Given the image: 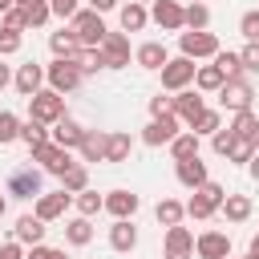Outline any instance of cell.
<instances>
[{"label": "cell", "mask_w": 259, "mask_h": 259, "mask_svg": "<svg viewBox=\"0 0 259 259\" xmlns=\"http://www.w3.org/2000/svg\"><path fill=\"white\" fill-rule=\"evenodd\" d=\"M190 130H194L198 138H210L214 130H223V113H219V109H202V117H198Z\"/></svg>", "instance_id": "cell-39"}, {"label": "cell", "mask_w": 259, "mask_h": 259, "mask_svg": "<svg viewBox=\"0 0 259 259\" xmlns=\"http://www.w3.org/2000/svg\"><path fill=\"white\" fill-rule=\"evenodd\" d=\"M194 255L198 259H231V235L223 231H202L194 239Z\"/></svg>", "instance_id": "cell-12"}, {"label": "cell", "mask_w": 259, "mask_h": 259, "mask_svg": "<svg viewBox=\"0 0 259 259\" xmlns=\"http://www.w3.org/2000/svg\"><path fill=\"white\" fill-rule=\"evenodd\" d=\"M130 150H134V138H130L125 130H113V134L105 138V162H125Z\"/></svg>", "instance_id": "cell-28"}, {"label": "cell", "mask_w": 259, "mask_h": 259, "mask_svg": "<svg viewBox=\"0 0 259 259\" xmlns=\"http://www.w3.org/2000/svg\"><path fill=\"white\" fill-rule=\"evenodd\" d=\"M20 117L12 113V109H0V146H8V142H16L20 138Z\"/></svg>", "instance_id": "cell-37"}, {"label": "cell", "mask_w": 259, "mask_h": 259, "mask_svg": "<svg viewBox=\"0 0 259 259\" xmlns=\"http://www.w3.org/2000/svg\"><path fill=\"white\" fill-rule=\"evenodd\" d=\"M255 150H259V146H255L251 138H235V146H231V154H227V158H231V162H243V166H247Z\"/></svg>", "instance_id": "cell-45"}, {"label": "cell", "mask_w": 259, "mask_h": 259, "mask_svg": "<svg viewBox=\"0 0 259 259\" xmlns=\"http://www.w3.org/2000/svg\"><path fill=\"white\" fill-rule=\"evenodd\" d=\"M45 219H36V214H20L16 219V227H12V239H20L24 247H36V243H45Z\"/></svg>", "instance_id": "cell-20"}, {"label": "cell", "mask_w": 259, "mask_h": 259, "mask_svg": "<svg viewBox=\"0 0 259 259\" xmlns=\"http://www.w3.org/2000/svg\"><path fill=\"white\" fill-rule=\"evenodd\" d=\"M81 138H85V130H81V125H77L69 113H65L61 121H53V142H57V146H65V150H77V146H81Z\"/></svg>", "instance_id": "cell-23"}, {"label": "cell", "mask_w": 259, "mask_h": 259, "mask_svg": "<svg viewBox=\"0 0 259 259\" xmlns=\"http://www.w3.org/2000/svg\"><path fill=\"white\" fill-rule=\"evenodd\" d=\"M223 198H227V190H223L219 182H210V178H206V182L194 190V198L186 202V214H190V219H198V223H206V219L223 206Z\"/></svg>", "instance_id": "cell-3"}, {"label": "cell", "mask_w": 259, "mask_h": 259, "mask_svg": "<svg viewBox=\"0 0 259 259\" xmlns=\"http://www.w3.org/2000/svg\"><path fill=\"white\" fill-rule=\"evenodd\" d=\"M223 81H227V73H223L214 61H210V65H198V73H194V89H198V93H219Z\"/></svg>", "instance_id": "cell-26"}, {"label": "cell", "mask_w": 259, "mask_h": 259, "mask_svg": "<svg viewBox=\"0 0 259 259\" xmlns=\"http://www.w3.org/2000/svg\"><path fill=\"white\" fill-rule=\"evenodd\" d=\"M251 142H255V146H259V125H255V138H251Z\"/></svg>", "instance_id": "cell-59"}, {"label": "cell", "mask_w": 259, "mask_h": 259, "mask_svg": "<svg viewBox=\"0 0 259 259\" xmlns=\"http://www.w3.org/2000/svg\"><path fill=\"white\" fill-rule=\"evenodd\" d=\"M117 20H121V32H142V28L150 24V12H146V4H138V0H130V4H121V12H117Z\"/></svg>", "instance_id": "cell-24"}, {"label": "cell", "mask_w": 259, "mask_h": 259, "mask_svg": "<svg viewBox=\"0 0 259 259\" xmlns=\"http://www.w3.org/2000/svg\"><path fill=\"white\" fill-rule=\"evenodd\" d=\"M138 4H146V0H138Z\"/></svg>", "instance_id": "cell-61"}, {"label": "cell", "mask_w": 259, "mask_h": 259, "mask_svg": "<svg viewBox=\"0 0 259 259\" xmlns=\"http://www.w3.org/2000/svg\"><path fill=\"white\" fill-rule=\"evenodd\" d=\"M251 97H255V89H251L247 77H231V81H223V89H219V105L231 109V113L251 109Z\"/></svg>", "instance_id": "cell-8"}, {"label": "cell", "mask_w": 259, "mask_h": 259, "mask_svg": "<svg viewBox=\"0 0 259 259\" xmlns=\"http://www.w3.org/2000/svg\"><path fill=\"white\" fill-rule=\"evenodd\" d=\"M89 8L93 12H109V8H117V0H89Z\"/></svg>", "instance_id": "cell-53"}, {"label": "cell", "mask_w": 259, "mask_h": 259, "mask_svg": "<svg viewBox=\"0 0 259 259\" xmlns=\"http://www.w3.org/2000/svg\"><path fill=\"white\" fill-rule=\"evenodd\" d=\"M28 117H36V121H45V125L61 121V117H65V93H57V89H36V93L28 97Z\"/></svg>", "instance_id": "cell-2"}, {"label": "cell", "mask_w": 259, "mask_h": 259, "mask_svg": "<svg viewBox=\"0 0 259 259\" xmlns=\"http://www.w3.org/2000/svg\"><path fill=\"white\" fill-rule=\"evenodd\" d=\"M8 8H12V0H0V16H4V12H8Z\"/></svg>", "instance_id": "cell-57"}, {"label": "cell", "mask_w": 259, "mask_h": 259, "mask_svg": "<svg viewBox=\"0 0 259 259\" xmlns=\"http://www.w3.org/2000/svg\"><path fill=\"white\" fill-rule=\"evenodd\" d=\"M0 20H4V28H20V32L28 28V16H24V8H20V4H12V8H8Z\"/></svg>", "instance_id": "cell-48"}, {"label": "cell", "mask_w": 259, "mask_h": 259, "mask_svg": "<svg viewBox=\"0 0 259 259\" xmlns=\"http://www.w3.org/2000/svg\"><path fill=\"white\" fill-rule=\"evenodd\" d=\"M235 138H239V134H235L231 125H227V130H214V134H210L214 154H219V158H227V154H231V146H235Z\"/></svg>", "instance_id": "cell-44"}, {"label": "cell", "mask_w": 259, "mask_h": 259, "mask_svg": "<svg viewBox=\"0 0 259 259\" xmlns=\"http://www.w3.org/2000/svg\"><path fill=\"white\" fill-rule=\"evenodd\" d=\"M182 214H186V206H182L178 198H162V202L154 206V219H158L162 227H178V223H182Z\"/></svg>", "instance_id": "cell-33"}, {"label": "cell", "mask_w": 259, "mask_h": 259, "mask_svg": "<svg viewBox=\"0 0 259 259\" xmlns=\"http://www.w3.org/2000/svg\"><path fill=\"white\" fill-rule=\"evenodd\" d=\"M255 125H259V117H255L251 109H239L235 121H231V130H235L239 138H255Z\"/></svg>", "instance_id": "cell-42"}, {"label": "cell", "mask_w": 259, "mask_h": 259, "mask_svg": "<svg viewBox=\"0 0 259 259\" xmlns=\"http://www.w3.org/2000/svg\"><path fill=\"white\" fill-rule=\"evenodd\" d=\"M219 210H223V214H227V219H231V223H247V219H251V210H255V206H251V198H247V194H227V198H223V206H219Z\"/></svg>", "instance_id": "cell-29"}, {"label": "cell", "mask_w": 259, "mask_h": 259, "mask_svg": "<svg viewBox=\"0 0 259 259\" xmlns=\"http://www.w3.org/2000/svg\"><path fill=\"white\" fill-rule=\"evenodd\" d=\"M4 210H8V198H4V194H0V219H4Z\"/></svg>", "instance_id": "cell-58"}, {"label": "cell", "mask_w": 259, "mask_h": 259, "mask_svg": "<svg viewBox=\"0 0 259 259\" xmlns=\"http://www.w3.org/2000/svg\"><path fill=\"white\" fill-rule=\"evenodd\" d=\"M77 210H81V214H85V219H93V214H97V210H105V198H101V194H97V190H89V186H85V190H81V194H77Z\"/></svg>", "instance_id": "cell-40"}, {"label": "cell", "mask_w": 259, "mask_h": 259, "mask_svg": "<svg viewBox=\"0 0 259 259\" xmlns=\"http://www.w3.org/2000/svg\"><path fill=\"white\" fill-rule=\"evenodd\" d=\"M202 109H206L202 93H194V89H182V93H174V113L182 117V125H186V130H190V125L202 117Z\"/></svg>", "instance_id": "cell-17"}, {"label": "cell", "mask_w": 259, "mask_h": 259, "mask_svg": "<svg viewBox=\"0 0 259 259\" xmlns=\"http://www.w3.org/2000/svg\"><path fill=\"white\" fill-rule=\"evenodd\" d=\"M174 178H178L186 190H198L210 174H206V162L194 154V158H178V162H174Z\"/></svg>", "instance_id": "cell-14"}, {"label": "cell", "mask_w": 259, "mask_h": 259, "mask_svg": "<svg viewBox=\"0 0 259 259\" xmlns=\"http://www.w3.org/2000/svg\"><path fill=\"white\" fill-rule=\"evenodd\" d=\"M105 138H109V134H97V130H85V138H81V146H77V154H81V162H105Z\"/></svg>", "instance_id": "cell-27"}, {"label": "cell", "mask_w": 259, "mask_h": 259, "mask_svg": "<svg viewBox=\"0 0 259 259\" xmlns=\"http://www.w3.org/2000/svg\"><path fill=\"white\" fill-rule=\"evenodd\" d=\"M24 259H69L61 247H45V243H36V247H28V255Z\"/></svg>", "instance_id": "cell-49"}, {"label": "cell", "mask_w": 259, "mask_h": 259, "mask_svg": "<svg viewBox=\"0 0 259 259\" xmlns=\"http://www.w3.org/2000/svg\"><path fill=\"white\" fill-rule=\"evenodd\" d=\"M178 49H182V57H190V61H202V57H210L214 61V53H219V36L214 32H206V28H190V32H178Z\"/></svg>", "instance_id": "cell-5"}, {"label": "cell", "mask_w": 259, "mask_h": 259, "mask_svg": "<svg viewBox=\"0 0 259 259\" xmlns=\"http://www.w3.org/2000/svg\"><path fill=\"white\" fill-rule=\"evenodd\" d=\"M239 57H243V69H247V73H259V40H247V45L239 49Z\"/></svg>", "instance_id": "cell-47"}, {"label": "cell", "mask_w": 259, "mask_h": 259, "mask_svg": "<svg viewBox=\"0 0 259 259\" xmlns=\"http://www.w3.org/2000/svg\"><path fill=\"white\" fill-rule=\"evenodd\" d=\"M4 85H12V69L0 61V89H4Z\"/></svg>", "instance_id": "cell-54"}, {"label": "cell", "mask_w": 259, "mask_h": 259, "mask_svg": "<svg viewBox=\"0 0 259 259\" xmlns=\"http://www.w3.org/2000/svg\"><path fill=\"white\" fill-rule=\"evenodd\" d=\"M101 53H105V65L109 69H125L130 65V36L125 32H105Z\"/></svg>", "instance_id": "cell-16"}, {"label": "cell", "mask_w": 259, "mask_h": 259, "mask_svg": "<svg viewBox=\"0 0 259 259\" xmlns=\"http://www.w3.org/2000/svg\"><path fill=\"white\" fill-rule=\"evenodd\" d=\"M170 154H174V162H178V158H194V154H198V134H194V130H182V134L170 142Z\"/></svg>", "instance_id": "cell-34"}, {"label": "cell", "mask_w": 259, "mask_h": 259, "mask_svg": "<svg viewBox=\"0 0 259 259\" xmlns=\"http://www.w3.org/2000/svg\"><path fill=\"white\" fill-rule=\"evenodd\" d=\"M20 45H24L20 28H4V24H0V57H12V53H20Z\"/></svg>", "instance_id": "cell-43"}, {"label": "cell", "mask_w": 259, "mask_h": 259, "mask_svg": "<svg viewBox=\"0 0 259 259\" xmlns=\"http://www.w3.org/2000/svg\"><path fill=\"white\" fill-rule=\"evenodd\" d=\"M162 113H174V97H150V117H162Z\"/></svg>", "instance_id": "cell-50"}, {"label": "cell", "mask_w": 259, "mask_h": 259, "mask_svg": "<svg viewBox=\"0 0 259 259\" xmlns=\"http://www.w3.org/2000/svg\"><path fill=\"white\" fill-rule=\"evenodd\" d=\"M32 162H40V170H45V174H57V178H61V174L73 166V154L49 138L45 146H36V150H32Z\"/></svg>", "instance_id": "cell-9"}, {"label": "cell", "mask_w": 259, "mask_h": 259, "mask_svg": "<svg viewBox=\"0 0 259 259\" xmlns=\"http://www.w3.org/2000/svg\"><path fill=\"white\" fill-rule=\"evenodd\" d=\"M186 28H194V32L198 28H210V8L202 0H190L186 4Z\"/></svg>", "instance_id": "cell-36"}, {"label": "cell", "mask_w": 259, "mask_h": 259, "mask_svg": "<svg viewBox=\"0 0 259 259\" xmlns=\"http://www.w3.org/2000/svg\"><path fill=\"white\" fill-rule=\"evenodd\" d=\"M138 206H142V198H138L134 190H109V194H105V210H109L113 219H134Z\"/></svg>", "instance_id": "cell-19"}, {"label": "cell", "mask_w": 259, "mask_h": 259, "mask_svg": "<svg viewBox=\"0 0 259 259\" xmlns=\"http://www.w3.org/2000/svg\"><path fill=\"white\" fill-rule=\"evenodd\" d=\"M247 255H251V259H259V235H251V247H247Z\"/></svg>", "instance_id": "cell-56"}, {"label": "cell", "mask_w": 259, "mask_h": 259, "mask_svg": "<svg viewBox=\"0 0 259 259\" xmlns=\"http://www.w3.org/2000/svg\"><path fill=\"white\" fill-rule=\"evenodd\" d=\"M0 259H24V243H20V239L0 243Z\"/></svg>", "instance_id": "cell-52"}, {"label": "cell", "mask_w": 259, "mask_h": 259, "mask_svg": "<svg viewBox=\"0 0 259 259\" xmlns=\"http://www.w3.org/2000/svg\"><path fill=\"white\" fill-rule=\"evenodd\" d=\"M134 61H138L142 69H162V65L170 61V53H166V45H162V40H146V45H138Z\"/></svg>", "instance_id": "cell-25"}, {"label": "cell", "mask_w": 259, "mask_h": 259, "mask_svg": "<svg viewBox=\"0 0 259 259\" xmlns=\"http://www.w3.org/2000/svg\"><path fill=\"white\" fill-rule=\"evenodd\" d=\"M49 4H53V12H57V16H65V20H73V16L81 12V8H77V0H49Z\"/></svg>", "instance_id": "cell-51"}, {"label": "cell", "mask_w": 259, "mask_h": 259, "mask_svg": "<svg viewBox=\"0 0 259 259\" xmlns=\"http://www.w3.org/2000/svg\"><path fill=\"white\" fill-rule=\"evenodd\" d=\"M49 49H53V57H69V61H77L85 45L77 40V32H73V28H61V32H53V36H49Z\"/></svg>", "instance_id": "cell-22"}, {"label": "cell", "mask_w": 259, "mask_h": 259, "mask_svg": "<svg viewBox=\"0 0 259 259\" xmlns=\"http://www.w3.org/2000/svg\"><path fill=\"white\" fill-rule=\"evenodd\" d=\"M178 134H182V117L178 113H162V117H150V125L142 130V142L146 146H170Z\"/></svg>", "instance_id": "cell-7"}, {"label": "cell", "mask_w": 259, "mask_h": 259, "mask_svg": "<svg viewBox=\"0 0 259 259\" xmlns=\"http://www.w3.org/2000/svg\"><path fill=\"white\" fill-rule=\"evenodd\" d=\"M12 4H28V0H12Z\"/></svg>", "instance_id": "cell-60"}, {"label": "cell", "mask_w": 259, "mask_h": 259, "mask_svg": "<svg viewBox=\"0 0 259 259\" xmlns=\"http://www.w3.org/2000/svg\"><path fill=\"white\" fill-rule=\"evenodd\" d=\"M69 202H73L69 190H53V194H40V198H36V210H32V214L45 219V223H57V219H65Z\"/></svg>", "instance_id": "cell-15"}, {"label": "cell", "mask_w": 259, "mask_h": 259, "mask_svg": "<svg viewBox=\"0 0 259 259\" xmlns=\"http://www.w3.org/2000/svg\"><path fill=\"white\" fill-rule=\"evenodd\" d=\"M24 8V16H28V28H40V24H49V16H53V4L49 0H28V4H20Z\"/></svg>", "instance_id": "cell-35"}, {"label": "cell", "mask_w": 259, "mask_h": 259, "mask_svg": "<svg viewBox=\"0 0 259 259\" xmlns=\"http://www.w3.org/2000/svg\"><path fill=\"white\" fill-rule=\"evenodd\" d=\"M194 73H198V65H194L190 57H170V61L162 65V89H166V93H182V89L194 81Z\"/></svg>", "instance_id": "cell-6"}, {"label": "cell", "mask_w": 259, "mask_h": 259, "mask_svg": "<svg viewBox=\"0 0 259 259\" xmlns=\"http://www.w3.org/2000/svg\"><path fill=\"white\" fill-rule=\"evenodd\" d=\"M89 186V170H85V162H73L65 174H61V190H69V194H81Z\"/></svg>", "instance_id": "cell-32"}, {"label": "cell", "mask_w": 259, "mask_h": 259, "mask_svg": "<svg viewBox=\"0 0 259 259\" xmlns=\"http://www.w3.org/2000/svg\"><path fill=\"white\" fill-rule=\"evenodd\" d=\"M93 239V223L85 219V214H77V219H69L65 223V243H73V247H85Z\"/></svg>", "instance_id": "cell-31"}, {"label": "cell", "mask_w": 259, "mask_h": 259, "mask_svg": "<svg viewBox=\"0 0 259 259\" xmlns=\"http://www.w3.org/2000/svg\"><path fill=\"white\" fill-rule=\"evenodd\" d=\"M202 4H206V0H202Z\"/></svg>", "instance_id": "cell-62"}, {"label": "cell", "mask_w": 259, "mask_h": 259, "mask_svg": "<svg viewBox=\"0 0 259 259\" xmlns=\"http://www.w3.org/2000/svg\"><path fill=\"white\" fill-rule=\"evenodd\" d=\"M247 170H251V178H255V182H259V150H255V154H251V162H247Z\"/></svg>", "instance_id": "cell-55"}, {"label": "cell", "mask_w": 259, "mask_h": 259, "mask_svg": "<svg viewBox=\"0 0 259 259\" xmlns=\"http://www.w3.org/2000/svg\"><path fill=\"white\" fill-rule=\"evenodd\" d=\"M69 28L77 32V40L85 45V49H101V40H105V20H101V12H93V8H81L73 20H69Z\"/></svg>", "instance_id": "cell-1"}, {"label": "cell", "mask_w": 259, "mask_h": 259, "mask_svg": "<svg viewBox=\"0 0 259 259\" xmlns=\"http://www.w3.org/2000/svg\"><path fill=\"white\" fill-rule=\"evenodd\" d=\"M162 259H194V235L190 227H166V239H162Z\"/></svg>", "instance_id": "cell-10"}, {"label": "cell", "mask_w": 259, "mask_h": 259, "mask_svg": "<svg viewBox=\"0 0 259 259\" xmlns=\"http://www.w3.org/2000/svg\"><path fill=\"white\" fill-rule=\"evenodd\" d=\"M239 32H243L247 40H259V8H251V12L239 16Z\"/></svg>", "instance_id": "cell-46"}, {"label": "cell", "mask_w": 259, "mask_h": 259, "mask_svg": "<svg viewBox=\"0 0 259 259\" xmlns=\"http://www.w3.org/2000/svg\"><path fill=\"white\" fill-rule=\"evenodd\" d=\"M109 247L121 251V255L138 247V227H134V219H113V227H109Z\"/></svg>", "instance_id": "cell-21"}, {"label": "cell", "mask_w": 259, "mask_h": 259, "mask_svg": "<svg viewBox=\"0 0 259 259\" xmlns=\"http://www.w3.org/2000/svg\"><path fill=\"white\" fill-rule=\"evenodd\" d=\"M45 81H49V89H57V93H69V89H77V85L85 81V73H81V65H77V61H69V57H57V61L45 69Z\"/></svg>", "instance_id": "cell-4"}, {"label": "cell", "mask_w": 259, "mask_h": 259, "mask_svg": "<svg viewBox=\"0 0 259 259\" xmlns=\"http://www.w3.org/2000/svg\"><path fill=\"white\" fill-rule=\"evenodd\" d=\"M49 138H53V130H49L45 121H36V117H28V121L20 125V142H24L28 150H36V146H45Z\"/></svg>", "instance_id": "cell-30"}, {"label": "cell", "mask_w": 259, "mask_h": 259, "mask_svg": "<svg viewBox=\"0 0 259 259\" xmlns=\"http://www.w3.org/2000/svg\"><path fill=\"white\" fill-rule=\"evenodd\" d=\"M77 65H81V73H97V69H109V65H105V53H101V49H81Z\"/></svg>", "instance_id": "cell-41"}, {"label": "cell", "mask_w": 259, "mask_h": 259, "mask_svg": "<svg viewBox=\"0 0 259 259\" xmlns=\"http://www.w3.org/2000/svg\"><path fill=\"white\" fill-rule=\"evenodd\" d=\"M8 194H12V198H40V170H32V166L12 170V178H8Z\"/></svg>", "instance_id": "cell-13"}, {"label": "cell", "mask_w": 259, "mask_h": 259, "mask_svg": "<svg viewBox=\"0 0 259 259\" xmlns=\"http://www.w3.org/2000/svg\"><path fill=\"white\" fill-rule=\"evenodd\" d=\"M150 20H154L158 28H166V32H182V28H186V8H182L178 0H154Z\"/></svg>", "instance_id": "cell-11"}, {"label": "cell", "mask_w": 259, "mask_h": 259, "mask_svg": "<svg viewBox=\"0 0 259 259\" xmlns=\"http://www.w3.org/2000/svg\"><path fill=\"white\" fill-rule=\"evenodd\" d=\"M214 65L227 73V81H231V77H243V57H239V53H231V49H227V53L219 49V53H214Z\"/></svg>", "instance_id": "cell-38"}, {"label": "cell", "mask_w": 259, "mask_h": 259, "mask_svg": "<svg viewBox=\"0 0 259 259\" xmlns=\"http://www.w3.org/2000/svg\"><path fill=\"white\" fill-rule=\"evenodd\" d=\"M12 85H16V93H20V97H32L36 89H45V65H36V61L20 65V69H16V77H12Z\"/></svg>", "instance_id": "cell-18"}]
</instances>
